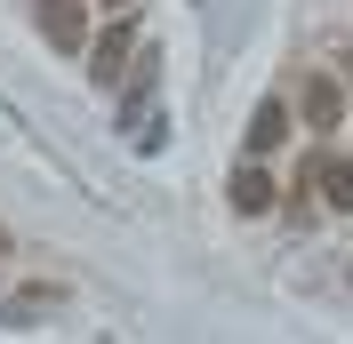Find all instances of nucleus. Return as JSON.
<instances>
[{
    "mask_svg": "<svg viewBox=\"0 0 353 344\" xmlns=\"http://www.w3.org/2000/svg\"><path fill=\"white\" fill-rule=\"evenodd\" d=\"M137 48H145V24H137V8H129V17H112L105 32L81 48V65H88V80H97V88H121V80H129V65H137Z\"/></svg>",
    "mask_w": 353,
    "mask_h": 344,
    "instance_id": "nucleus-1",
    "label": "nucleus"
},
{
    "mask_svg": "<svg viewBox=\"0 0 353 344\" xmlns=\"http://www.w3.org/2000/svg\"><path fill=\"white\" fill-rule=\"evenodd\" d=\"M32 24L57 56H81L88 48V0H32Z\"/></svg>",
    "mask_w": 353,
    "mask_h": 344,
    "instance_id": "nucleus-2",
    "label": "nucleus"
},
{
    "mask_svg": "<svg viewBox=\"0 0 353 344\" xmlns=\"http://www.w3.org/2000/svg\"><path fill=\"white\" fill-rule=\"evenodd\" d=\"M353 120V105H345V80H337V72H305V129L321 136V144H330L337 129H345Z\"/></svg>",
    "mask_w": 353,
    "mask_h": 344,
    "instance_id": "nucleus-3",
    "label": "nucleus"
},
{
    "mask_svg": "<svg viewBox=\"0 0 353 344\" xmlns=\"http://www.w3.org/2000/svg\"><path fill=\"white\" fill-rule=\"evenodd\" d=\"M225 200H233V216H273L281 208V176L265 169V160H241L233 184H225Z\"/></svg>",
    "mask_w": 353,
    "mask_h": 344,
    "instance_id": "nucleus-4",
    "label": "nucleus"
},
{
    "mask_svg": "<svg viewBox=\"0 0 353 344\" xmlns=\"http://www.w3.org/2000/svg\"><path fill=\"white\" fill-rule=\"evenodd\" d=\"M289 144V96H265L257 112H249V160H265V152Z\"/></svg>",
    "mask_w": 353,
    "mask_h": 344,
    "instance_id": "nucleus-5",
    "label": "nucleus"
},
{
    "mask_svg": "<svg viewBox=\"0 0 353 344\" xmlns=\"http://www.w3.org/2000/svg\"><path fill=\"white\" fill-rule=\"evenodd\" d=\"M57 304H65V280H32V288H17V297L0 304V321H41Z\"/></svg>",
    "mask_w": 353,
    "mask_h": 344,
    "instance_id": "nucleus-6",
    "label": "nucleus"
},
{
    "mask_svg": "<svg viewBox=\"0 0 353 344\" xmlns=\"http://www.w3.org/2000/svg\"><path fill=\"white\" fill-rule=\"evenodd\" d=\"M313 184H321V200H330L337 216H353V160H330V152H321V160H313Z\"/></svg>",
    "mask_w": 353,
    "mask_h": 344,
    "instance_id": "nucleus-7",
    "label": "nucleus"
},
{
    "mask_svg": "<svg viewBox=\"0 0 353 344\" xmlns=\"http://www.w3.org/2000/svg\"><path fill=\"white\" fill-rule=\"evenodd\" d=\"M97 8H112V17H129V8H137V0H97Z\"/></svg>",
    "mask_w": 353,
    "mask_h": 344,
    "instance_id": "nucleus-8",
    "label": "nucleus"
},
{
    "mask_svg": "<svg viewBox=\"0 0 353 344\" xmlns=\"http://www.w3.org/2000/svg\"><path fill=\"white\" fill-rule=\"evenodd\" d=\"M337 80H353V48H345V65H337Z\"/></svg>",
    "mask_w": 353,
    "mask_h": 344,
    "instance_id": "nucleus-9",
    "label": "nucleus"
},
{
    "mask_svg": "<svg viewBox=\"0 0 353 344\" xmlns=\"http://www.w3.org/2000/svg\"><path fill=\"white\" fill-rule=\"evenodd\" d=\"M0 257H8V233H0Z\"/></svg>",
    "mask_w": 353,
    "mask_h": 344,
    "instance_id": "nucleus-10",
    "label": "nucleus"
},
{
    "mask_svg": "<svg viewBox=\"0 0 353 344\" xmlns=\"http://www.w3.org/2000/svg\"><path fill=\"white\" fill-rule=\"evenodd\" d=\"M345 288H353V264H345Z\"/></svg>",
    "mask_w": 353,
    "mask_h": 344,
    "instance_id": "nucleus-11",
    "label": "nucleus"
}]
</instances>
